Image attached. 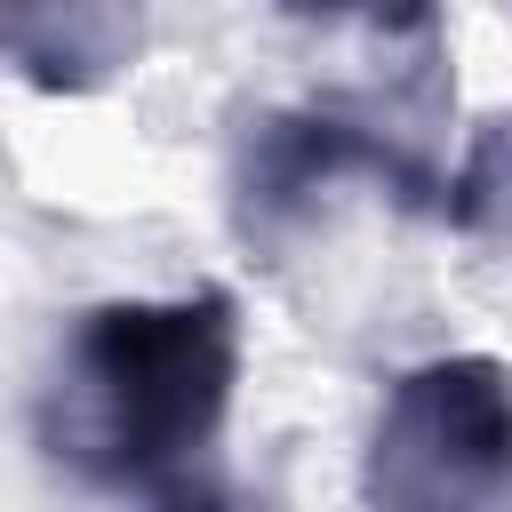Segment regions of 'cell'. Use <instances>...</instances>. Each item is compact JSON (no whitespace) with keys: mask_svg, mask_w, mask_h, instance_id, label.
<instances>
[{"mask_svg":"<svg viewBox=\"0 0 512 512\" xmlns=\"http://www.w3.org/2000/svg\"><path fill=\"white\" fill-rule=\"evenodd\" d=\"M232 384H240V312L224 288L96 304L72 320L48 368L40 448L104 496L208 504Z\"/></svg>","mask_w":512,"mask_h":512,"instance_id":"cell-1","label":"cell"},{"mask_svg":"<svg viewBox=\"0 0 512 512\" xmlns=\"http://www.w3.org/2000/svg\"><path fill=\"white\" fill-rule=\"evenodd\" d=\"M360 496L392 512H496L512 504V368L488 352H448L392 376Z\"/></svg>","mask_w":512,"mask_h":512,"instance_id":"cell-2","label":"cell"},{"mask_svg":"<svg viewBox=\"0 0 512 512\" xmlns=\"http://www.w3.org/2000/svg\"><path fill=\"white\" fill-rule=\"evenodd\" d=\"M344 176H368L384 192H400L408 208H440L432 176L376 128L360 120H336V112H264L240 144V168H232V216L256 248H280L320 192H336Z\"/></svg>","mask_w":512,"mask_h":512,"instance_id":"cell-3","label":"cell"},{"mask_svg":"<svg viewBox=\"0 0 512 512\" xmlns=\"http://www.w3.org/2000/svg\"><path fill=\"white\" fill-rule=\"evenodd\" d=\"M144 40V0H0V64L48 96L112 80Z\"/></svg>","mask_w":512,"mask_h":512,"instance_id":"cell-4","label":"cell"},{"mask_svg":"<svg viewBox=\"0 0 512 512\" xmlns=\"http://www.w3.org/2000/svg\"><path fill=\"white\" fill-rule=\"evenodd\" d=\"M440 216H448L456 232H512V112H496V120L472 136L456 184L440 192Z\"/></svg>","mask_w":512,"mask_h":512,"instance_id":"cell-5","label":"cell"},{"mask_svg":"<svg viewBox=\"0 0 512 512\" xmlns=\"http://www.w3.org/2000/svg\"><path fill=\"white\" fill-rule=\"evenodd\" d=\"M296 24H360L384 40H432L440 32V0H272Z\"/></svg>","mask_w":512,"mask_h":512,"instance_id":"cell-6","label":"cell"}]
</instances>
